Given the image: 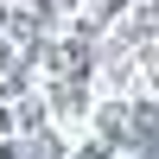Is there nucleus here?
I'll list each match as a JSON object with an SVG mask.
<instances>
[{
  "instance_id": "nucleus-1",
  "label": "nucleus",
  "mask_w": 159,
  "mask_h": 159,
  "mask_svg": "<svg viewBox=\"0 0 159 159\" xmlns=\"http://www.w3.org/2000/svg\"><path fill=\"white\" fill-rule=\"evenodd\" d=\"M0 159H159V0H0Z\"/></svg>"
}]
</instances>
